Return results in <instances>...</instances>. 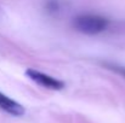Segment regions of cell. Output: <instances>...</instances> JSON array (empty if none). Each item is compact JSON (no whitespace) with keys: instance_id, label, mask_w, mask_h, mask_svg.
Listing matches in <instances>:
<instances>
[{"instance_id":"cell-1","label":"cell","mask_w":125,"mask_h":123,"mask_svg":"<svg viewBox=\"0 0 125 123\" xmlns=\"http://www.w3.org/2000/svg\"><path fill=\"white\" fill-rule=\"evenodd\" d=\"M109 25V21L100 15L86 13L77 16L73 19V28L86 35H96L104 32Z\"/></svg>"},{"instance_id":"cell-2","label":"cell","mask_w":125,"mask_h":123,"mask_svg":"<svg viewBox=\"0 0 125 123\" xmlns=\"http://www.w3.org/2000/svg\"><path fill=\"white\" fill-rule=\"evenodd\" d=\"M26 76L32 80L33 82H35L37 84L42 86L44 88H47V89H51V90H61L64 88V82L51 76V75H47L45 73H42L40 70H37V69H33V68H29L26 70Z\"/></svg>"},{"instance_id":"cell-3","label":"cell","mask_w":125,"mask_h":123,"mask_svg":"<svg viewBox=\"0 0 125 123\" xmlns=\"http://www.w3.org/2000/svg\"><path fill=\"white\" fill-rule=\"evenodd\" d=\"M0 110H2L6 114L12 115V116H22L26 112L23 105H21L16 100L11 99L2 92H0Z\"/></svg>"},{"instance_id":"cell-4","label":"cell","mask_w":125,"mask_h":123,"mask_svg":"<svg viewBox=\"0 0 125 123\" xmlns=\"http://www.w3.org/2000/svg\"><path fill=\"white\" fill-rule=\"evenodd\" d=\"M108 66H109V69L114 70L115 73H118V74L123 75V76L125 77V68H122V66H117V65H108Z\"/></svg>"}]
</instances>
